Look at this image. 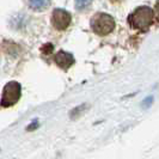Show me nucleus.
I'll list each match as a JSON object with an SVG mask.
<instances>
[{"mask_svg": "<svg viewBox=\"0 0 159 159\" xmlns=\"http://www.w3.org/2000/svg\"><path fill=\"white\" fill-rule=\"evenodd\" d=\"M152 103H153V97H152V96H150V97H147L146 99H143V108H148V107H151Z\"/></svg>", "mask_w": 159, "mask_h": 159, "instance_id": "9", "label": "nucleus"}, {"mask_svg": "<svg viewBox=\"0 0 159 159\" xmlns=\"http://www.w3.org/2000/svg\"><path fill=\"white\" fill-rule=\"evenodd\" d=\"M154 12L148 6H140L128 17V23L136 30H147L153 23Z\"/></svg>", "mask_w": 159, "mask_h": 159, "instance_id": "1", "label": "nucleus"}, {"mask_svg": "<svg viewBox=\"0 0 159 159\" xmlns=\"http://www.w3.org/2000/svg\"><path fill=\"white\" fill-rule=\"evenodd\" d=\"M55 62L59 65L61 68L67 70V68H70L72 65L74 64V57H73V55L70 54V53L64 52V50H60V52L56 53Z\"/></svg>", "mask_w": 159, "mask_h": 159, "instance_id": "5", "label": "nucleus"}, {"mask_svg": "<svg viewBox=\"0 0 159 159\" xmlns=\"http://www.w3.org/2000/svg\"><path fill=\"white\" fill-rule=\"evenodd\" d=\"M53 49H54V48H53V44H50V43H49V44L43 46V48H42V52H43V53H47V54H49V53H50Z\"/></svg>", "mask_w": 159, "mask_h": 159, "instance_id": "10", "label": "nucleus"}, {"mask_svg": "<svg viewBox=\"0 0 159 159\" xmlns=\"http://www.w3.org/2000/svg\"><path fill=\"white\" fill-rule=\"evenodd\" d=\"M90 24H91L92 30L97 35H101V36L109 35L115 29V20H114V18L110 15L103 13V12L93 15V17L91 18Z\"/></svg>", "mask_w": 159, "mask_h": 159, "instance_id": "2", "label": "nucleus"}, {"mask_svg": "<svg viewBox=\"0 0 159 159\" xmlns=\"http://www.w3.org/2000/svg\"><path fill=\"white\" fill-rule=\"evenodd\" d=\"M72 22V17L70 12L62 8H56L52 15V24L57 30H66Z\"/></svg>", "mask_w": 159, "mask_h": 159, "instance_id": "4", "label": "nucleus"}, {"mask_svg": "<svg viewBox=\"0 0 159 159\" xmlns=\"http://www.w3.org/2000/svg\"><path fill=\"white\" fill-rule=\"evenodd\" d=\"M88 107L85 105V104H81V105H79V107H77V108H74L73 110H72L71 112H70V116H71V119H74V117H77V116H79L80 112L84 111L85 109H86Z\"/></svg>", "mask_w": 159, "mask_h": 159, "instance_id": "7", "label": "nucleus"}, {"mask_svg": "<svg viewBox=\"0 0 159 159\" xmlns=\"http://www.w3.org/2000/svg\"><path fill=\"white\" fill-rule=\"evenodd\" d=\"M156 13H157V17H158L159 19V1L156 4Z\"/></svg>", "mask_w": 159, "mask_h": 159, "instance_id": "12", "label": "nucleus"}, {"mask_svg": "<svg viewBox=\"0 0 159 159\" xmlns=\"http://www.w3.org/2000/svg\"><path fill=\"white\" fill-rule=\"evenodd\" d=\"M20 95H22L20 84L17 81H10L4 86L0 105L2 108H8V107L15 105L20 99Z\"/></svg>", "mask_w": 159, "mask_h": 159, "instance_id": "3", "label": "nucleus"}, {"mask_svg": "<svg viewBox=\"0 0 159 159\" xmlns=\"http://www.w3.org/2000/svg\"><path fill=\"white\" fill-rule=\"evenodd\" d=\"M92 4V1H90V0H78V1H75V7L78 8L79 11H81V10H84V8L89 7L90 5Z\"/></svg>", "mask_w": 159, "mask_h": 159, "instance_id": "8", "label": "nucleus"}, {"mask_svg": "<svg viewBox=\"0 0 159 159\" xmlns=\"http://www.w3.org/2000/svg\"><path fill=\"white\" fill-rule=\"evenodd\" d=\"M36 127H39V123H37V122H32V125H30L26 129H28V130H32V129H35Z\"/></svg>", "mask_w": 159, "mask_h": 159, "instance_id": "11", "label": "nucleus"}, {"mask_svg": "<svg viewBox=\"0 0 159 159\" xmlns=\"http://www.w3.org/2000/svg\"><path fill=\"white\" fill-rule=\"evenodd\" d=\"M29 7L34 10V11H43L50 5V1H46V0H32L28 2Z\"/></svg>", "mask_w": 159, "mask_h": 159, "instance_id": "6", "label": "nucleus"}]
</instances>
